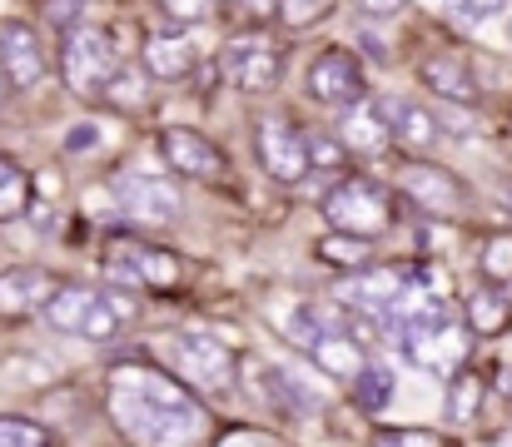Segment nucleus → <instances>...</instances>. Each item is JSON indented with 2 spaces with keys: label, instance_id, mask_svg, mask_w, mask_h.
<instances>
[{
  "label": "nucleus",
  "instance_id": "f257e3e1",
  "mask_svg": "<svg viewBox=\"0 0 512 447\" xmlns=\"http://www.w3.org/2000/svg\"><path fill=\"white\" fill-rule=\"evenodd\" d=\"M110 418L135 447H204L209 413L189 398V388L170 368L150 363H115L105 378Z\"/></svg>",
  "mask_w": 512,
  "mask_h": 447
},
{
  "label": "nucleus",
  "instance_id": "f03ea898",
  "mask_svg": "<svg viewBox=\"0 0 512 447\" xmlns=\"http://www.w3.org/2000/svg\"><path fill=\"white\" fill-rule=\"evenodd\" d=\"M40 318L55 333H70L85 343H110V338H120L125 318H135V298L110 294L100 284H60Z\"/></svg>",
  "mask_w": 512,
  "mask_h": 447
},
{
  "label": "nucleus",
  "instance_id": "7ed1b4c3",
  "mask_svg": "<svg viewBox=\"0 0 512 447\" xmlns=\"http://www.w3.org/2000/svg\"><path fill=\"white\" fill-rule=\"evenodd\" d=\"M60 80L80 100H110V90L120 80V50H115L110 30H100V25H70L65 30V45H60Z\"/></svg>",
  "mask_w": 512,
  "mask_h": 447
},
{
  "label": "nucleus",
  "instance_id": "20e7f679",
  "mask_svg": "<svg viewBox=\"0 0 512 447\" xmlns=\"http://www.w3.org/2000/svg\"><path fill=\"white\" fill-rule=\"evenodd\" d=\"M155 348H160L165 368H170L179 383L204 388V393H229V388H234V353H229L219 338L194 333V328H174Z\"/></svg>",
  "mask_w": 512,
  "mask_h": 447
},
{
  "label": "nucleus",
  "instance_id": "39448f33",
  "mask_svg": "<svg viewBox=\"0 0 512 447\" xmlns=\"http://www.w3.org/2000/svg\"><path fill=\"white\" fill-rule=\"evenodd\" d=\"M468 323H458L453 313H438V318H423V323H408V328H393V343L398 353L423 368V373H438V378H453L458 368H468Z\"/></svg>",
  "mask_w": 512,
  "mask_h": 447
},
{
  "label": "nucleus",
  "instance_id": "423d86ee",
  "mask_svg": "<svg viewBox=\"0 0 512 447\" xmlns=\"http://www.w3.org/2000/svg\"><path fill=\"white\" fill-rule=\"evenodd\" d=\"M324 219L339 234H358V239H383L393 229V199L378 179L368 174H348L324 194Z\"/></svg>",
  "mask_w": 512,
  "mask_h": 447
},
{
  "label": "nucleus",
  "instance_id": "0eeeda50",
  "mask_svg": "<svg viewBox=\"0 0 512 447\" xmlns=\"http://www.w3.org/2000/svg\"><path fill=\"white\" fill-rule=\"evenodd\" d=\"M105 274L125 289H150V294H174L184 284V264L179 254L145 244V239H115L105 249Z\"/></svg>",
  "mask_w": 512,
  "mask_h": 447
},
{
  "label": "nucleus",
  "instance_id": "6e6552de",
  "mask_svg": "<svg viewBox=\"0 0 512 447\" xmlns=\"http://www.w3.org/2000/svg\"><path fill=\"white\" fill-rule=\"evenodd\" d=\"M219 75L234 90H244V95H264L284 75V50L274 40H264V35H239V40H229L219 50Z\"/></svg>",
  "mask_w": 512,
  "mask_h": 447
},
{
  "label": "nucleus",
  "instance_id": "1a4fd4ad",
  "mask_svg": "<svg viewBox=\"0 0 512 447\" xmlns=\"http://www.w3.org/2000/svg\"><path fill=\"white\" fill-rule=\"evenodd\" d=\"M254 154H259L264 174L279 179V184H299V179L314 169L309 135H304L294 120H284V115H269V120L254 125Z\"/></svg>",
  "mask_w": 512,
  "mask_h": 447
},
{
  "label": "nucleus",
  "instance_id": "9d476101",
  "mask_svg": "<svg viewBox=\"0 0 512 447\" xmlns=\"http://www.w3.org/2000/svg\"><path fill=\"white\" fill-rule=\"evenodd\" d=\"M115 209L130 224L160 229V224H174L184 214V199L165 174H120L115 179Z\"/></svg>",
  "mask_w": 512,
  "mask_h": 447
},
{
  "label": "nucleus",
  "instance_id": "9b49d317",
  "mask_svg": "<svg viewBox=\"0 0 512 447\" xmlns=\"http://www.w3.org/2000/svg\"><path fill=\"white\" fill-rule=\"evenodd\" d=\"M309 95L319 100V105H358V100H368V85H363V60L353 55V50H324V55H314V65H309Z\"/></svg>",
  "mask_w": 512,
  "mask_h": 447
},
{
  "label": "nucleus",
  "instance_id": "f8f14e48",
  "mask_svg": "<svg viewBox=\"0 0 512 447\" xmlns=\"http://www.w3.org/2000/svg\"><path fill=\"white\" fill-rule=\"evenodd\" d=\"M0 80L15 95H30L45 80V45H40L35 25H25V20L0 25Z\"/></svg>",
  "mask_w": 512,
  "mask_h": 447
},
{
  "label": "nucleus",
  "instance_id": "ddd939ff",
  "mask_svg": "<svg viewBox=\"0 0 512 447\" xmlns=\"http://www.w3.org/2000/svg\"><path fill=\"white\" fill-rule=\"evenodd\" d=\"M403 289H408V269L388 264V269H353V279H343L334 289V298L348 303L353 313L378 318V328H383V318L393 313V303L403 298Z\"/></svg>",
  "mask_w": 512,
  "mask_h": 447
},
{
  "label": "nucleus",
  "instance_id": "4468645a",
  "mask_svg": "<svg viewBox=\"0 0 512 447\" xmlns=\"http://www.w3.org/2000/svg\"><path fill=\"white\" fill-rule=\"evenodd\" d=\"M398 194L408 204H418L423 214H458L463 209V184L443 164H428V159H408L398 169Z\"/></svg>",
  "mask_w": 512,
  "mask_h": 447
},
{
  "label": "nucleus",
  "instance_id": "2eb2a0df",
  "mask_svg": "<svg viewBox=\"0 0 512 447\" xmlns=\"http://www.w3.org/2000/svg\"><path fill=\"white\" fill-rule=\"evenodd\" d=\"M65 279H55L50 269L40 264H15V269H0V318H35L45 313V303L55 298Z\"/></svg>",
  "mask_w": 512,
  "mask_h": 447
},
{
  "label": "nucleus",
  "instance_id": "dca6fc26",
  "mask_svg": "<svg viewBox=\"0 0 512 447\" xmlns=\"http://www.w3.org/2000/svg\"><path fill=\"white\" fill-rule=\"evenodd\" d=\"M160 154H165V164H170L174 174H184V179H219L224 174L219 145L204 140L199 130H189V125L160 130Z\"/></svg>",
  "mask_w": 512,
  "mask_h": 447
},
{
  "label": "nucleus",
  "instance_id": "f3484780",
  "mask_svg": "<svg viewBox=\"0 0 512 447\" xmlns=\"http://www.w3.org/2000/svg\"><path fill=\"white\" fill-rule=\"evenodd\" d=\"M373 105H378V115L388 120V135H393V145L398 149H408V154H428V149L438 145V120H433L418 100L378 95Z\"/></svg>",
  "mask_w": 512,
  "mask_h": 447
},
{
  "label": "nucleus",
  "instance_id": "a211bd4d",
  "mask_svg": "<svg viewBox=\"0 0 512 447\" xmlns=\"http://www.w3.org/2000/svg\"><path fill=\"white\" fill-rule=\"evenodd\" d=\"M309 358H314L319 373H329V378H339V383H353V378L363 373V363H368V353H363V343H358V333H353L348 323H329V328L309 343Z\"/></svg>",
  "mask_w": 512,
  "mask_h": 447
},
{
  "label": "nucleus",
  "instance_id": "6ab92c4d",
  "mask_svg": "<svg viewBox=\"0 0 512 447\" xmlns=\"http://www.w3.org/2000/svg\"><path fill=\"white\" fill-rule=\"evenodd\" d=\"M140 65H145L150 80L174 85V80H184V75L194 70V40H189L184 30H155V35L145 40V50H140Z\"/></svg>",
  "mask_w": 512,
  "mask_h": 447
},
{
  "label": "nucleus",
  "instance_id": "aec40b11",
  "mask_svg": "<svg viewBox=\"0 0 512 447\" xmlns=\"http://www.w3.org/2000/svg\"><path fill=\"white\" fill-rule=\"evenodd\" d=\"M339 140L353 149V154H363V159H378V154H388V149H393L388 120L378 115V105H373V100H363V105H348Z\"/></svg>",
  "mask_w": 512,
  "mask_h": 447
},
{
  "label": "nucleus",
  "instance_id": "412c9836",
  "mask_svg": "<svg viewBox=\"0 0 512 447\" xmlns=\"http://www.w3.org/2000/svg\"><path fill=\"white\" fill-rule=\"evenodd\" d=\"M418 75H423V85H428L433 95H443V100H453V105H473V100H478V80H473V70H468L458 55H428V60L418 65Z\"/></svg>",
  "mask_w": 512,
  "mask_h": 447
},
{
  "label": "nucleus",
  "instance_id": "4be33fe9",
  "mask_svg": "<svg viewBox=\"0 0 512 447\" xmlns=\"http://www.w3.org/2000/svg\"><path fill=\"white\" fill-rule=\"evenodd\" d=\"M463 323H468L473 338H498V333H508L512 328V298L503 294L498 284L473 289L468 303H463Z\"/></svg>",
  "mask_w": 512,
  "mask_h": 447
},
{
  "label": "nucleus",
  "instance_id": "5701e85b",
  "mask_svg": "<svg viewBox=\"0 0 512 447\" xmlns=\"http://www.w3.org/2000/svg\"><path fill=\"white\" fill-rule=\"evenodd\" d=\"M393 403V368L388 363H363V373L353 378V408L358 413H383Z\"/></svg>",
  "mask_w": 512,
  "mask_h": 447
},
{
  "label": "nucleus",
  "instance_id": "b1692460",
  "mask_svg": "<svg viewBox=\"0 0 512 447\" xmlns=\"http://www.w3.org/2000/svg\"><path fill=\"white\" fill-rule=\"evenodd\" d=\"M35 204V189H30V174L15 164V159H5L0 154V224H10V219H20L25 209Z\"/></svg>",
  "mask_w": 512,
  "mask_h": 447
},
{
  "label": "nucleus",
  "instance_id": "393cba45",
  "mask_svg": "<svg viewBox=\"0 0 512 447\" xmlns=\"http://www.w3.org/2000/svg\"><path fill=\"white\" fill-rule=\"evenodd\" d=\"M478 408H483V378L473 368H458L448 378V408L443 413H448V423H473Z\"/></svg>",
  "mask_w": 512,
  "mask_h": 447
},
{
  "label": "nucleus",
  "instance_id": "a878e982",
  "mask_svg": "<svg viewBox=\"0 0 512 447\" xmlns=\"http://www.w3.org/2000/svg\"><path fill=\"white\" fill-rule=\"evenodd\" d=\"M368 254H373V239H358V234H339L334 229L329 239H319V259L334 264V269H363Z\"/></svg>",
  "mask_w": 512,
  "mask_h": 447
},
{
  "label": "nucleus",
  "instance_id": "bb28decb",
  "mask_svg": "<svg viewBox=\"0 0 512 447\" xmlns=\"http://www.w3.org/2000/svg\"><path fill=\"white\" fill-rule=\"evenodd\" d=\"M0 447H50V433L30 418H15V413H0Z\"/></svg>",
  "mask_w": 512,
  "mask_h": 447
},
{
  "label": "nucleus",
  "instance_id": "cd10ccee",
  "mask_svg": "<svg viewBox=\"0 0 512 447\" xmlns=\"http://www.w3.org/2000/svg\"><path fill=\"white\" fill-rule=\"evenodd\" d=\"M329 10H334V0H279V20H284L289 30H309V25H319Z\"/></svg>",
  "mask_w": 512,
  "mask_h": 447
},
{
  "label": "nucleus",
  "instance_id": "c85d7f7f",
  "mask_svg": "<svg viewBox=\"0 0 512 447\" xmlns=\"http://www.w3.org/2000/svg\"><path fill=\"white\" fill-rule=\"evenodd\" d=\"M368 447H448V443H443V433H428V428H383V433H373Z\"/></svg>",
  "mask_w": 512,
  "mask_h": 447
},
{
  "label": "nucleus",
  "instance_id": "c756f323",
  "mask_svg": "<svg viewBox=\"0 0 512 447\" xmlns=\"http://www.w3.org/2000/svg\"><path fill=\"white\" fill-rule=\"evenodd\" d=\"M433 5H443V10H453L458 20L478 25V20H498V15H508L512 0H433Z\"/></svg>",
  "mask_w": 512,
  "mask_h": 447
},
{
  "label": "nucleus",
  "instance_id": "7c9ffc66",
  "mask_svg": "<svg viewBox=\"0 0 512 447\" xmlns=\"http://www.w3.org/2000/svg\"><path fill=\"white\" fill-rule=\"evenodd\" d=\"M343 140L339 135H309V159H314V169H339L343 164Z\"/></svg>",
  "mask_w": 512,
  "mask_h": 447
},
{
  "label": "nucleus",
  "instance_id": "2f4dec72",
  "mask_svg": "<svg viewBox=\"0 0 512 447\" xmlns=\"http://www.w3.org/2000/svg\"><path fill=\"white\" fill-rule=\"evenodd\" d=\"M160 10L170 15L174 25H199V20H209L214 0H160Z\"/></svg>",
  "mask_w": 512,
  "mask_h": 447
},
{
  "label": "nucleus",
  "instance_id": "473e14b6",
  "mask_svg": "<svg viewBox=\"0 0 512 447\" xmlns=\"http://www.w3.org/2000/svg\"><path fill=\"white\" fill-rule=\"evenodd\" d=\"M234 10L244 15V20H279V0H234Z\"/></svg>",
  "mask_w": 512,
  "mask_h": 447
},
{
  "label": "nucleus",
  "instance_id": "72a5a7b5",
  "mask_svg": "<svg viewBox=\"0 0 512 447\" xmlns=\"http://www.w3.org/2000/svg\"><path fill=\"white\" fill-rule=\"evenodd\" d=\"M219 447H279L269 433H249V428H234L229 438H219Z\"/></svg>",
  "mask_w": 512,
  "mask_h": 447
},
{
  "label": "nucleus",
  "instance_id": "f704fd0d",
  "mask_svg": "<svg viewBox=\"0 0 512 447\" xmlns=\"http://www.w3.org/2000/svg\"><path fill=\"white\" fill-rule=\"evenodd\" d=\"M353 5H358L363 15H373V20H388V15H398L408 0H353Z\"/></svg>",
  "mask_w": 512,
  "mask_h": 447
},
{
  "label": "nucleus",
  "instance_id": "c9c22d12",
  "mask_svg": "<svg viewBox=\"0 0 512 447\" xmlns=\"http://www.w3.org/2000/svg\"><path fill=\"white\" fill-rule=\"evenodd\" d=\"M95 140H100V135H95V125H85V130H75V135H70L65 145H70V149H80V145H95Z\"/></svg>",
  "mask_w": 512,
  "mask_h": 447
},
{
  "label": "nucleus",
  "instance_id": "e433bc0d",
  "mask_svg": "<svg viewBox=\"0 0 512 447\" xmlns=\"http://www.w3.org/2000/svg\"><path fill=\"white\" fill-rule=\"evenodd\" d=\"M498 393H503V398H512V363H503V368H498Z\"/></svg>",
  "mask_w": 512,
  "mask_h": 447
},
{
  "label": "nucleus",
  "instance_id": "4c0bfd02",
  "mask_svg": "<svg viewBox=\"0 0 512 447\" xmlns=\"http://www.w3.org/2000/svg\"><path fill=\"white\" fill-rule=\"evenodd\" d=\"M493 447H512V433H503V438H498V443H493Z\"/></svg>",
  "mask_w": 512,
  "mask_h": 447
},
{
  "label": "nucleus",
  "instance_id": "58836bf2",
  "mask_svg": "<svg viewBox=\"0 0 512 447\" xmlns=\"http://www.w3.org/2000/svg\"><path fill=\"white\" fill-rule=\"evenodd\" d=\"M229 5H234V0H229Z\"/></svg>",
  "mask_w": 512,
  "mask_h": 447
}]
</instances>
